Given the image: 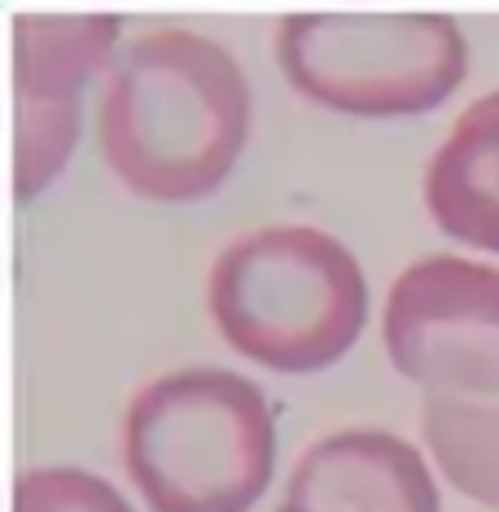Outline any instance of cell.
<instances>
[{"instance_id": "52a82bcc", "label": "cell", "mask_w": 499, "mask_h": 512, "mask_svg": "<svg viewBox=\"0 0 499 512\" xmlns=\"http://www.w3.org/2000/svg\"><path fill=\"white\" fill-rule=\"evenodd\" d=\"M276 512H443V499L408 438L338 429L298 456Z\"/></svg>"}, {"instance_id": "ba28073f", "label": "cell", "mask_w": 499, "mask_h": 512, "mask_svg": "<svg viewBox=\"0 0 499 512\" xmlns=\"http://www.w3.org/2000/svg\"><path fill=\"white\" fill-rule=\"evenodd\" d=\"M425 211L460 246L499 254V92L451 123L425 167Z\"/></svg>"}, {"instance_id": "8992f818", "label": "cell", "mask_w": 499, "mask_h": 512, "mask_svg": "<svg viewBox=\"0 0 499 512\" xmlns=\"http://www.w3.org/2000/svg\"><path fill=\"white\" fill-rule=\"evenodd\" d=\"M119 14L14 18V193L31 202L62 176L84 127V92L119 53Z\"/></svg>"}, {"instance_id": "5b68a950", "label": "cell", "mask_w": 499, "mask_h": 512, "mask_svg": "<svg viewBox=\"0 0 499 512\" xmlns=\"http://www.w3.org/2000/svg\"><path fill=\"white\" fill-rule=\"evenodd\" d=\"M381 342L425 399L499 403V267L456 254L408 263L386 294Z\"/></svg>"}, {"instance_id": "3957f363", "label": "cell", "mask_w": 499, "mask_h": 512, "mask_svg": "<svg viewBox=\"0 0 499 512\" xmlns=\"http://www.w3.org/2000/svg\"><path fill=\"white\" fill-rule=\"evenodd\" d=\"M123 469L149 512H250L276 473V416L228 368L145 381L123 416Z\"/></svg>"}, {"instance_id": "30bf717a", "label": "cell", "mask_w": 499, "mask_h": 512, "mask_svg": "<svg viewBox=\"0 0 499 512\" xmlns=\"http://www.w3.org/2000/svg\"><path fill=\"white\" fill-rule=\"evenodd\" d=\"M14 512H136L123 491L88 469H31L14 482Z\"/></svg>"}, {"instance_id": "7a4b0ae2", "label": "cell", "mask_w": 499, "mask_h": 512, "mask_svg": "<svg viewBox=\"0 0 499 512\" xmlns=\"http://www.w3.org/2000/svg\"><path fill=\"white\" fill-rule=\"evenodd\" d=\"M219 337L268 372L333 368L368 320V281L346 241L311 224H272L219 250L206 276Z\"/></svg>"}, {"instance_id": "9c48e42d", "label": "cell", "mask_w": 499, "mask_h": 512, "mask_svg": "<svg viewBox=\"0 0 499 512\" xmlns=\"http://www.w3.org/2000/svg\"><path fill=\"white\" fill-rule=\"evenodd\" d=\"M421 434L438 473L464 499L499 508V403L425 399Z\"/></svg>"}, {"instance_id": "277c9868", "label": "cell", "mask_w": 499, "mask_h": 512, "mask_svg": "<svg viewBox=\"0 0 499 512\" xmlns=\"http://www.w3.org/2000/svg\"><path fill=\"white\" fill-rule=\"evenodd\" d=\"M276 62L307 101L355 119L429 114L469 75V40L447 14H289Z\"/></svg>"}, {"instance_id": "6da1fadb", "label": "cell", "mask_w": 499, "mask_h": 512, "mask_svg": "<svg viewBox=\"0 0 499 512\" xmlns=\"http://www.w3.org/2000/svg\"><path fill=\"white\" fill-rule=\"evenodd\" d=\"M250 84L224 44L184 27L149 31L114 53L97 92V149L145 202H202L250 141Z\"/></svg>"}]
</instances>
